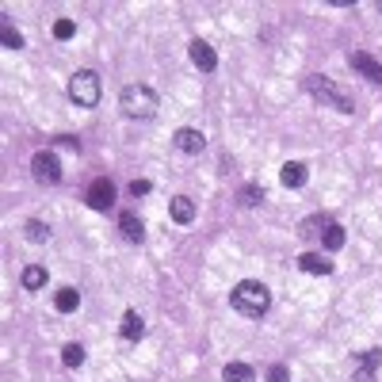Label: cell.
Segmentation results:
<instances>
[{
    "mask_svg": "<svg viewBox=\"0 0 382 382\" xmlns=\"http://www.w3.org/2000/svg\"><path fill=\"white\" fill-rule=\"evenodd\" d=\"M325 230H329V218H321V214H317V218H306V222L299 225V233H302V237H310V241H314V237L321 241Z\"/></svg>",
    "mask_w": 382,
    "mask_h": 382,
    "instance_id": "obj_16",
    "label": "cell"
},
{
    "mask_svg": "<svg viewBox=\"0 0 382 382\" xmlns=\"http://www.w3.org/2000/svg\"><path fill=\"white\" fill-rule=\"evenodd\" d=\"M119 108H123V115H130V119H153L157 108H161V100H157V92L145 88V84H130V88L123 92Z\"/></svg>",
    "mask_w": 382,
    "mask_h": 382,
    "instance_id": "obj_2",
    "label": "cell"
},
{
    "mask_svg": "<svg viewBox=\"0 0 382 382\" xmlns=\"http://www.w3.org/2000/svg\"><path fill=\"white\" fill-rule=\"evenodd\" d=\"M61 363L66 367H84V344H66V348H61Z\"/></svg>",
    "mask_w": 382,
    "mask_h": 382,
    "instance_id": "obj_22",
    "label": "cell"
},
{
    "mask_svg": "<svg viewBox=\"0 0 382 382\" xmlns=\"http://www.w3.org/2000/svg\"><path fill=\"white\" fill-rule=\"evenodd\" d=\"M31 172H34V180H39V183H58L61 180V165H58V157H54V150L34 153V157H31Z\"/></svg>",
    "mask_w": 382,
    "mask_h": 382,
    "instance_id": "obj_5",
    "label": "cell"
},
{
    "mask_svg": "<svg viewBox=\"0 0 382 382\" xmlns=\"http://www.w3.org/2000/svg\"><path fill=\"white\" fill-rule=\"evenodd\" d=\"M348 66L356 69L359 77H367V81H371V84H382V66H379V61L371 58V54L356 50V54H352V58H348Z\"/></svg>",
    "mask_w": 382,
    "mask_h": 382,
    "instance_id": "obj_7",
    "label": "cell"
},
{
    "mask_svg": "<svg viewBox=\"0 0 382 382\" xmlns=\"http://www.w3.org/2000/svg\"><path fill=\"white\" fill-rule=\"evenodd\" d=\"M379 363H382V352L379 348H371V352H363V356H359V367H363V371H379Z\"/></svg>",
    "mask_w": 382,
    "mask_h": 382,
    "instance_id": "obj_25",
    "label": "cell"
},
{
    "mask_svg": "<svg viewBox=\"0 0 382 382\" xmlns=\"http://www.w3.org/2000/svg\"><path fill=\"white\" fill-rule=\"evenodd\" d=\"M130 195H150V180H134L130 183Z\"/></svg>",
    "mask_w": 382,
    "mask_h": 382,
    "instance_id": "obj_27",
    "label": "cell"
},
{
    "mask_svg": "<svg viewBox=\"0 0 382 382\" xmlns=\"http://www.w3.org/2000/svg\"><path fill=\"white\" fill-rule=\"evenodd\" d=\"M0 46H4V50H23V34H19L8 19L0 23Z\"/></svg>",
    "mask_w": 382,
    "mask_h": 382,
    "instance_id": "obj_17",
    "label": "cell"
},
{
    "mask_svg": "<svg viewBox=\"0 0 382 382\" xmlns=\"http://www.w3.org/2000/svg\"><path fill=\"white\" fill-rule=\"evenodd\" d=\"M299 268H302V272H310V275H329L332 272V260L321 257V252H302Z\"/></svg>",
    "mask_w": 382,
    "mask_h": 382,
    "instance_id": "obj_13",
    "label": "cell"
},
{
    "mask_svg": "<svg viewBox=\"0 0 382 382\" xmlns=\"http://www.w3.org/2000/svg\"><path fill=\"white\" fill-rule=\"evenodd\" d=\"M123 336H126L130 344L145 336V321H141V314H138V310H126V314H123Z\"/></svg>",
    "mask_w": 382,
    "mask_h": 382,
    "instance_id": "obj_14",
    "label": "cell"
},
{
    "mask_svg": "<svg viewBox=\"0 0 382 382\" xmlns=\"http://www.w3.org/2000/svg\"><path fill=\"white\" fill-rule=\"evenodd\" d=\"M379 12H382V4H379Z\"/></svg>",
    "mask_w": 382,
    "mask_h": 382,
    "instance_id": "obj_28",
    "label": "cell"
},
{
    "mask_svg": "<svg viewBox=\"0 0 382 382\" xmlns=\"http://www.w3.org/2000/svg\"><path fill=\"white\" fill-rule=\"evenodd\" d=\"M279 180H283V188H306L310 168L302 165V161H287V165H283V172H279Z\"/></svg>",
    "mask_w": 382,
    "mask_h": 382,
    "instance_id": "obj_10",
    "label": "cell"
},
{
    "mask_svg": "<svg viewBox=\"0 0 382 382\" xmlns=\"http://www.w3.org/2000/svg\"><path fill=\"white\" fill-rule=\"evenodd\" d=\"M69 100L77 108H96L100 103V77L92 73V69H81V73L69 77Z\"/></svg>",
    "mask_w": 382,
    "mask_h": 382,
    "instance_id": "obj_3",
    "label": "cell"
},
{
    "mask_svg": "<svg viewBox=\"0 0 382 382\" xmlns=\"http://www.w3.org/2000/svg\"><path fill=\"white\" fill-rule=\"evenodd\" d=\"M168 214H172V222L191 225V222H195V203H191L188 195H176V199L168 203Z\"/></svg>",
    "mask_w": 382,
    "mask_h": 382,
    "instance_id": "obj_12",
    "label": "cell"
},
{
    "mask_svg": "<svg viewBox=\"0 0 382 382\" xmlns=\"http://www.w3.org/2000/svg\"><path fill=\"white\" fill-rule=\"evenodd\" d=\"M119 230H123V237H126V241H134V245L145 237V225H141V218L134 214V210H123V214H119Z\"/></svg>",
    "mask_w": 382,
    "mask_h": 382,
    "instance_id": "obj_11",
    "label": "cell"
},
{
    "mask_svg": "<svg viewBox=\"0 0 382 382\" xmlns=\"http://www.w3.org/2000/svg\"><path fill=\"white\" fill-rule=\"evenodd\" d=\"M230 302H233V310L245 314V317H264L268 306H272V291H268L264 283H257V279H245V283L233 287Z\"/></svg>",
    "mask_w": 382,
    "mask_h": 382,
    "instance_id": "obj_1",
    "label": "cell"
},
{
    "mask_svg": "<svg viewBox=\"0 0 382 382\" xmlns=\"http://www.w3.org/2000/svg\"><path fill=\"white\" fill-rule=\"evenodd\" d=\"M306 88H310V96H314V100H321V103H329V108H336L341 115H352V96L336 88L329 77H310Z\"/></svg>",
    "mask_w": 382,
    "mask_h": 382,
    "instance_id": "obj_4",
    "label": "cell"
},
{
    "mask_svg": "<svg viewBox=\"0 0 382 382\" xmlns=\"http://www.w3.org/2000/svg\"><path fill=\"white\" fill-rule=\"evenodd\" d=\"M321 241H325V249H329V252H336V249L344 245V225L329 222V230H325V237H321Z\"/></svg>",
    "mask_w": 382,
    "mask_h": 382,
    "instance_id": "obj_23",
    "label": "cell"
},
{
    "mask_svg": "<svg viewBox=\"0 0 382 382\" xmlns=\"http://www.w3.org/2000/svg\"><path fill=\"white\" fill-rule=\"evenodd\" d=\"M264 203V191L257 188V183H245V188H237V207H260Z\"/></svg>",
    "mask_w": 382,
    "mask_h": 382,
    "instance_id": "obj_19",
    "label": "cell"
},
{
    "mask_svg": "<svg viewBox=\"0 0 382 382\" xmlns=\"http://www.w3.org/2000/svg\"><path fill=\"white\" fill-rule=\"evenodd\" d=\"M88 207L92 210H111L115 207V183L111 180H96L88 188Z\"/></svg>",
    "mask_w": 382,
    "mask_h": 382,
    "instance_id": "obj_6",
    "label": "cell"
},
{
    "mask_svg": "<svg viewBox=\"0 0 382 382\" xmlns=\"http://www.w3.org/2000/svg\"><path fill=\"white\" fill-rule=\"evenodd\" d=\"M23 287H27V291H39V287H46V268H39V264L23 268Z\"/></svg>",
    "mask_w": 382,
    "mask_h": 382,
    "instance_id": "obj_21",
    "label": "cell"
},
{
    "mask_svg": "<svg viewBox=\"0 0 382 382\" xmlns=\"http://www.w3.org/2000/svg\"><path fill=\"white\" fill-rule=\"evenodd\" d=\"M172 145H176L180 153H191V157H195V153H203L207 138H203L199 130H191V126H183V130H176V134H172Z\"/></svg>",
    "mask_w": 382,
    "mask_h": 382,
    "instance_id": "obj_9",
    "label": "cell"
},
{
    "mask_svg": "<svg viewBox=\"0 0 382 382\" xmlns=\"http://www.w3.org/2000/svg\"><path fill=\"white\" fill-rule=\"evenodd\" d=\"M191 61H195V69H203V73H214V69H218L214 46H210V42H203V39L191 42Z\"/></svg>",
    "mask_w": 382,
    "mask_h": 382,
    "instance_id": "obj_8",
    "label": "cell"
},
{
    "mask_svg": "<svg viewBox=\"0 0 382 382\" xmlns=\"http://www.w3.org/2000/svg\"><path fill=\"white\" fill-rule=\"evenodd\" d=\"M23 237H27V241H34V245H42L46 237H50V225L39 222V218H31V222H23Z\"/></svg>",
    "mask_w": 382,
    "mask_h": 382,
    "instance_id": "obj_20",
    "label": "cell"
},
{
    "mask_svg": "<svg viewBox=\"0 0 382 382\" xmlns=\"http://www.w3.org/2000/svg\"><path fill=\"white\" fill-rule=\"evenodd\" d=\"M73 34H77V23H73V19H58V23H54V39L69 42Z\"/></svg>",
    "mask_w": 382,
    "mask_h": 382,
    "instance_id": "obj_24",
    "label": "cell"
},
{
    "mask_svg": "<svg viewBox=\"0 0 382 382\" xmlns=\"http://www.w3.org/2000/svg\"><path fill=\"white\" fill-rule=\"evenodd\" d=\"M222 382H257V371L249 363H225Z\"/></svg>",
    "mask_w": 382,
    "mask_h": 382,
    "instance_id": "obj_15",
    "label": "cell"
},
{
    "mask_svg": "<svg viewBox=\"0 0 382 382\" xmlns=\"http://www.w3.org/2000/svg\"><path fill=\"white\" fill-rule=\"evenodd\" d=\"M268 382H291V371H287L283 363H275L272 371H268Z\"/></svg>",
    "mask_w": 382,
    "mask_h": 382,
    "instance_id": "obj_26",
    "label": "cell"
},
{
    "mask_svg": "<svg viewBox=\"0 0 382 382\" xmlns=\"http://www.w3.org/2000/svg\"><path fill=\"white\" fill-rule=\"evenodd\" d=\"M54 306H58L61 314H73V310L81 306V294H77L73 287H61V291L54 294Z\"/></svg>",
    "mask_w": 382,
    "mask_h": 382,
    "instance_id": "obj_18",
    "label": "cell"
}]
</instances>
